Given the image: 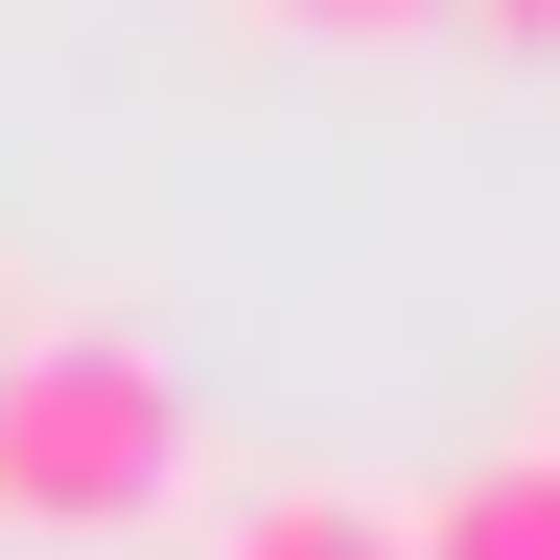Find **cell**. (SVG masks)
I'll use <instances>...</instances> for the list:
<instances>
[{
    "mask_svg": "<svg viewBox=\"0 0 560 560\" xmlns=\"http://www.w3.org/2000/svg\"><path fill=\"white\" fill-rule=\"evenodd\" d=\"M187 490V374L140 327H0V537H140Z\"/></svg>",
    "mask_w": 560,
    "mask_h": 560,
    "instance_id": "obj_1",
    "label": "cell"
},
{
    "mask_svg": "<svg viewBox=\"0 0 560 560\" xmlns=\"http://www.w3.org/2000/svg\"><path fill=\"white\" fill-rule=\"evenodd\" d=\"M397 560H560V444H490L397 514Z\"/></svg>",
    "mask_w": 560,
    "mask_h": 560,
    "instance_id": "obj_2",
    "label": "cell"
},
{
    "mask_svg": "<svg viewBox=\"0 0 560 560\" xmlns=\"http://www.w3.org/2000/svg\"><path fill=\"white\" fill-rule=\"evenodd\" d=\"M210 560H397V514H374V490H234Z\"/></svg>",
    "mask_w": 560,
    "mask_h": 560,
    "instance_id": "obj_3",
    "label": "cell"
},
{
    "mask_svg": "<svg viewBox=\"0 0 560 560\" xmlns=\"http://www.w3.org/2000/svg\"><path fill=\"white\" fill-rule=\"evenodd\" d=\"M257 24H304V47H397V24H444V0H257Z\"/></svg>",
    "mask_w": 560,
    "mask_h": 560,
    "instance_id": "obj_4",
    "label": "cell"
},
{
    "mask_svg": "<svg viewBox=\"0 0 560 560\" xmlns=\"http://www.w3.org/2000/svg\"><path fill=\"white\" fill-rule=\"evenodd\" d=\"M444 24H490V47H560V0H444Z\"/></svg>",
    "mask_w": 560,
    "mask_h": 560,
    "instance_id": "obj_5",
    "label": "cell"
},
{
    "mask_svg": "<svg viewBox=\"0 0 560 560\" xmlns=\"http://www.w3.org/2000/svg\"><path fill=\"white\" fill-rule=\"evenodd\" d=\"M537 444H560V420H537Z\"/></svg>",
    "mask_w": 560,
    "mask_h": 560,
    "instance_id": "obj_6",
    "label": "cell"
}]
</instances>
